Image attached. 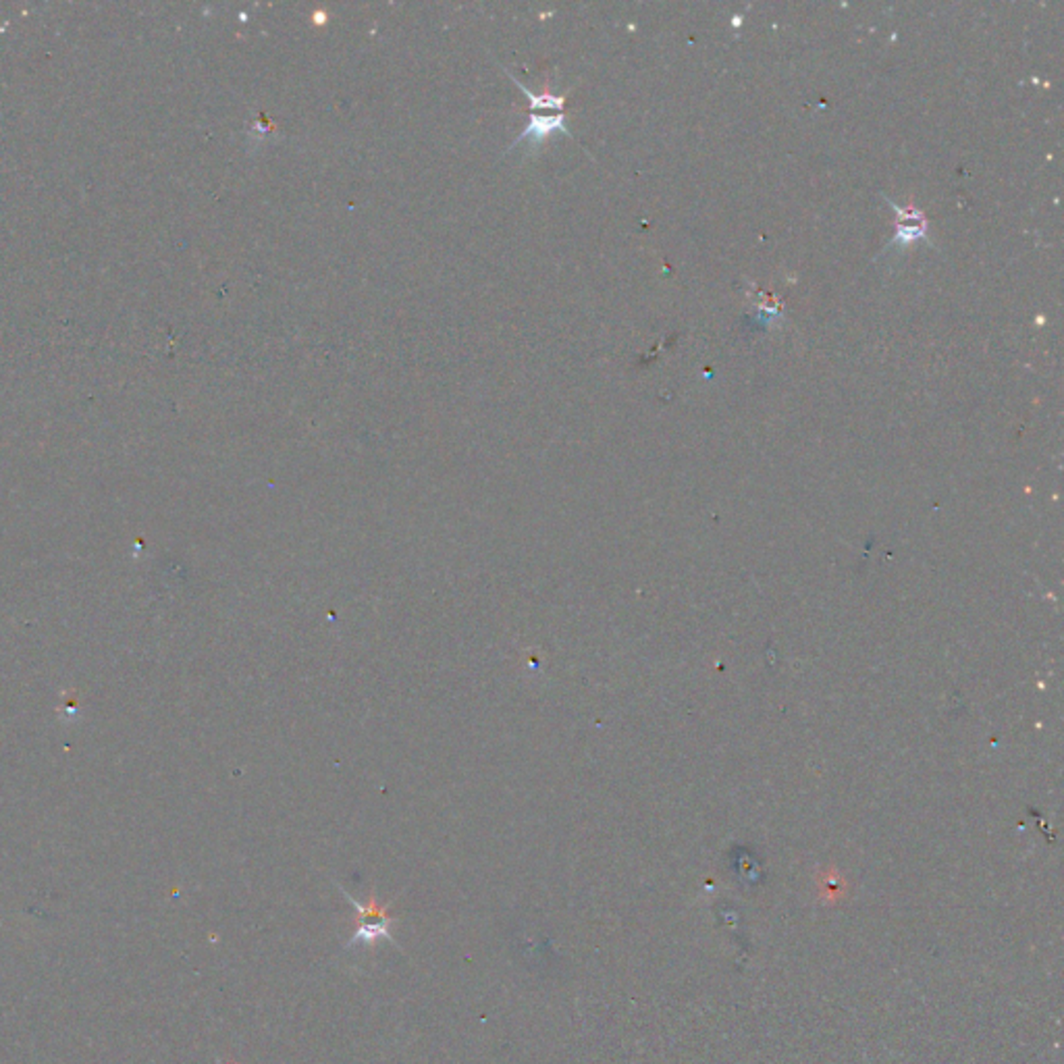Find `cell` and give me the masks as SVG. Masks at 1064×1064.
<instances>
[{
    "label": "cell",
    "mask_w": 1064,
    "mask_h": 1064,
    "mask_svg": "<svg viewBox=\"0 0 1064 1064\" xmlns=\"http://www.w3.org/2000/svg\"><path fill=\"white\" fill-rule=\"evenodd\" d=\"M341 892L347 896V901L352 902V906L356 909V930H354L352 939L347 942L349 948H352V946H373L376 942H381V939H389V942H393L391 930H393L395 921L389 915L387 904H379L375 894L370 896V901L366 904H362V902L356 901L352 894H347V892L343 888H341Z\"/></svg>",
    "instance_id": "6da1fadb"
},
{
    "label": "cell",
    "mask_w": 1064,
    "mask_h": 1064,
    "mask_svg": "<svg viewBox=\"0 0 1064 1064\" xmlns=\"http://www.w3.org/2000/svg\"><path fill=\"white\" fill-rule=\"evenodd\" d=\"M553 134H566L569 135L568 127H566V115L564 113H558V115H551V116H541V115H532L531 121H528V125L524 127V132H522L516 140L510 143V148H507V153L513 150L522 142H528L532 146V150L539 146V143H543L549 135Z\"/></svg>",
    "instance_id": "7a4b0ae2"
},
{
    "label": "cell",
    "mask_w": 1064,
    "mask_h": 1064,
    "mask_svg": "<svg viewBox=\"0 0 1064 1064\" xmlns=\"http://www.w3.org/2000/svg\"><path fill=\"white\" fill-rule=\"evenodd\" d=\"M512 78V75H510ZM513 79V78H512ZM513 84H516L524 96L528 98V105H531L532 111H537V108H555V111L561 113V108H564V96H553V94H543V96H537L532 94L528 88H524V84H520L518 79H513Z\"/></svg>",
    "instance_id": "3957f363"
}]
</instances>
